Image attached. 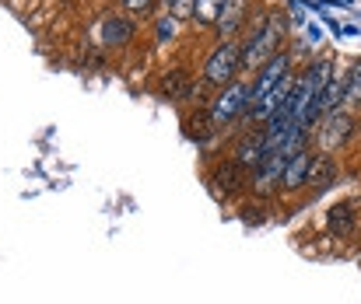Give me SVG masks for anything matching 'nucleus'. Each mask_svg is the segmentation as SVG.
I'll use <instances>...</instances> for the list:
<instances>
[{"mask_svg": "<svg viewBox=\"0 0 361 304\" xmlns=\"http://www.w3.org/2000/svg\"><path fill=\"white\" fill-rule=\"evenodd\" d=\"M288 14L281 7H263L256 18H249L245 32L239 35L242 46V77H252L270 56H277L288 46Z\"/></svg>", "mask_w": 361, "mask_h": 304, "instance_id": "nucleus-1", "label": "nucleus"}, {"mask_svg": "<svg viewBox=\"0 0 361 304\" xmlns=\"http://www.w3.org/2000/svg\"><path fill=\"white\" fill-rule=\"evenodd\" d=\"M242 77V46L239 39H214V46L207 49L204 63H200V77L197 84L207 91H221L225 84H232Z\"/></svg>", "mask_w": 361, "mask_h": 304, "instance_id": "nucleus-2", "label": "nucleus"}, {"mask_svg": "<svg viewBox=\"0 0 361 304\" xmlns=\"http://www.w3.org/2000/svg\"><path fill=\"white\" fill-rule=\"evenodd\" d=\"M204 112H207V119L214 122L218 133H225L232 126H242V119L249 112V77H235L232 84L214 91L211 101L204 105Z\"/></svg>", "mask_w": 361, "mask_h": 304, "instance_id": "nucleus-3", "label": "nucleus"}, {"mask_svg": "<svg viewBox=\"0 0 361 304\" xmlns=\"http://www.w3.org/2000/svg\"><path fill=\"white\" fill-rule=\"evenodd\" d=\"M355 119L351 112L337 108V112H326L323 119H316V126L309 129V147L316 154H337L341 147L351 144V133H355Z\"/></svg>", "mask_w": 361, "mask_h": 304, "instance_id": "nucleus-4", "label": "nucleus"}, {"mask_svg": "<svg viewBox=\"0 0 361 304\" xmlns=\"http://www.w3.org/2000/svg\"><path fill=\"white\" fill-rule=\"evenodd\" d=\"M204 182H207L214 200H249V172L239 168L228 154L211 161V168L204 172Z\"/></svg>", "mask_w": 361, "mask_h": 304, "instance_id": "nucleus-5", "label": "nucleus"}, {"mask_svg": "<svg viewBox=\"0 0 361 304\" xmlns=\"http://www.w3.org/2000/svg\"><path fill=\"white\" fill-rule=\"evenodd\" d=\"M133 35H137V21L126 18L123 11H102L92 21V39L99 49H123L133 42Z\"/></svg>", "mask_w": 361, "mask_h": 304, "instance_id": "nucleus-6", "label": "nucleus"}, {"mask_svg": "<svg viewBox=\"0 0 361 304\" xmlns=\"http://www.w3.org/2000/svg\"><path fill=\"white\" fill-rule=\"evenodd\" d=\"M291 70H298V67H295V49H291V46H284L277 56H270V60H267V63L249 77V105H252V101H259L263 95H270V91H274V88L291 74Z\"/></svg>", "mask_w": 361, "mask_h": 304, "instance_id": "nucleus-7", "label": "nucleus"}, {"mask_svg": "<svg viewBox=\"0 0 361 304\" xmlns=\"http://www.w3.org/2000/svg\"><path fill=\"white\" fill-rule=\"evenodd\" d=\"M284 165L288 158L281 151H270L259 168L249 175V200H259V203H270L281 196V175H284Z\"/></svg>", "mask_w": 361, "mask_h": 304, "instance_id": "nucleus-8", "label": "nucleus"}, {"mask_svg": "<svg viewBox=\"0 0 361 304\" xmlns=\"http://www.w3.org/2000/svg\"><path fill=\"white\" fill-rule=\"evenodd\" d=\"M361 227V200L358 196H348V200H337L326 213V234H334L337 241H355Z\"/></svg>", "mask_w": 361, "mask_h": 304, "instance_id": "nucleus-9", "label": "nucleus"}, {"mask_svg": "<svg viewBox=\"0 0 361 304\" xmlns=\"http://www.w3.org/2000/svg\"><path fill=\"white\" fill-rule=\"evenodd\" d=\"M228 158L245 168L249 175L259 168V161L267 158V140H263V129L259 126H245L239 137H232V147H228Z\"/></svg>", "mask_w": 361, "mask_h": 304, "instance_id": "nucleus-10", "label": "nucleus"}, {"mask_svg": "<svg viewBox=\"0 0 361 304\" xmlns=\"http://www.w3.org/2000/svg\"><path fill=\"white\" fill-rule=\"evenodd\" d=\"M341 179V161L337 154H316L312 165H309V182H305V193L309 196H323L337 186Z\"/></svg>", "mask_w": 361, "mask_h": 304, "instance_id": "nucleus-11", "label": "nucleus"}, {"mask_svg": "<svg viewBox=\"0 0 361 304\" xmlns=\"http://www.w3.org/2000/svg\"><path fill=\"white\" fill-rule=\"evenodd\" d=\"M161 84H158V91H161V99L169 101H190L197 95V74H190V67H169V70H161V77H158Z\"/></svg>", "mask_w": 361, "mask_h": 304, "instance_id": "nucleus-12", "label": "nucleus"}, {"mask_svg": "<svg viewBox=\"0 0 361 304\" xmlns=\"http://www.w3.org/2000/svg\"><path fill=\"white\" fill-rule=\"evenodd\" d=\"M249 11H252V0H225L221 18L214 25V39H239L249 25V18H252Z\"/></svg>", "mask_w": 361, "mask_h": 304, "instance_id": "nucleus-13", "label": "nucleus"}, {"mask_svg": "<svg viewBox=\"0 0 361 304\" xmlns=\"http://www.w3.org/2000/svg\"><path fill=\"white\" fill-rule=\"evenodd\" d=\"M312 158H316V151H312V147H305V151H298V154H291V158H288L284 175H281V196H295V193H302V189H305Z\"/></svg>", "mask_w": 361, "mask_h": 304, "instance_id": "nucleus-14", "label": "nucleus"}, {"mask_svg": "<svg viewBox=\"0 0 361 304\" xmlns=\"http://www.w3.org/2000/svg\"><path fill=\"white\" fill-rule=\"evenodd\" d=\"M341 108L358 115L361 112V56L344 70V99H341Z\"/></svg>", "mask_w": 361, "mask_h": 304, "instance_id": "nucleus-15", "label": "nucleus"}, {"mask_svg": "<svg viewBox=\"0 0 361 304\" xmlns=\"http://www.w3.org/2000/svg\"><path fill=\"white\" fill-rule=\"evenodd\" d=\"M183 126H186V137H190L193 144H211L214 137H221V133L214 129V122L207 119V112H204V105H200L197 112H190V115L183 119Z\"/></svg>", "mask_w": 361, "mask_h": 304, "instance_id": "nucleus-16", "label": "nucleus"}, {"mask_svg": "<svg viewBox=\"0 0 361 304\" xmlns=\"http://www.w3.org/2000/svg\"><path fill=\"white\" fill-rule=\"evenodd\" d=\"M120 11L133 21H151L158 14V0H116Z\"/></svg>", "mask_w": 361, "mask_h": 304, "instance_id": "nucleus-17", "label": "nucleus"}, {"mask_svg": "<svg viewBox=\"0 0 361 304\" xmlns=\"http://www.w3.org/2000/svg\"><path fill=\"white\" fill-rule=\"evenodd\" d=\"M221 7H225V0H197L193 21H197L200 28H211V32H214V25H218V18H221Z\"/></svg>", "mask_w": 361, "mask_h": 304, "instance_id": "nucleus-18", "label": "nucleus"}, {"mask_svg": "<svg viewBox=\"0 0 361 304\" xmlns=\"http://www.w3.org/2000/svg\"><path fill=\"white\" fill-rule=\"evenodd\" d=\"M179 28H183V25H179V21H176L172 14H165V11H161V18L154 21V42H158V46L172 42V39L179 35Z\"/></svg>", "mask_w": 361, "mask_h": 304, "instance_id": "nucleus-19", "label": "nucleus"}, {"mask_svg": "<svg viewBox=\"0 0 361 304\" xmlns=\"http://www.w3.org/2000/svg\"><path fill=\"white\" fill-rule=\"evenodd\" d=\"M172 4H176V0H158V11H169Z\"/></svg>", "mask_w": 361, "mask_h": 304, "instance_id": "nucleus-20", "label": "nucleus"}, {"mask_svg": "<svg viewBox=\"0 0 361 304\" xmlns=\"http://www.w3.org/2000/svg\"><path fill=\"white\" fill-rule=\"evenodd\" d=\"M355 241H358V245H361V227H358V238H355Z\"/></svg>", "mask_w": 361, "mask_h": 304, "instance_id": "nucleus-21", "label": "nucleus"}]
</instances>
